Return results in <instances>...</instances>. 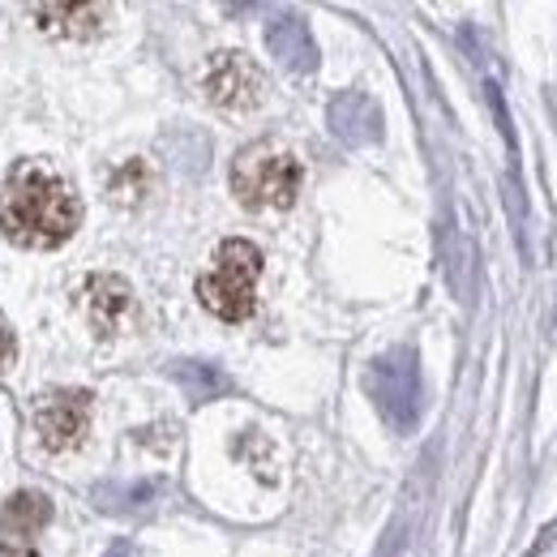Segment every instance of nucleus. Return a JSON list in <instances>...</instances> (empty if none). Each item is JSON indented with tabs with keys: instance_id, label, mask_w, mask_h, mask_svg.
I'll list each match as a JSON object with an SVG mask.
<instances>
[{
	"instance_id": "f257e3e1",
	"label": "nucleus",
	"mask_w": 557,
	"mask_h": 557,
	"mask_svg": "<svg viewBox=\"0 0 557 557\" xmlns=\"http://www.w3.org/2000/svg\"><path fill=\"white\" fill-rule=\"evenodd\" d=\"M82 223L73 185L48 163L26 159L0 185V232L22 249H61Z\"/></svg>"
},
{
	"instance_id": "f03ea898",
	"label": "nucleus",
	"mask_w": 557,
	"mask_h": 557,
	"mask_svg": "<svg viewBox=\"0 0 557 557\" xmlns=\"http://www.w3.org/2000/svg\"><path fill=\"white\" fill-rule=\"evenodd\" d=\"M258 278H262V249L253 240H223L214 249V267L198 278V300L223 322H245L258 305Z\"/></svg>"
},
{
	"instance_id": "7ed1b4c3",
	"label": "nucleus",
	"mask_w": 557,
	"mask_h": 557,
	"mask_svg": "<svg viewBox=\"0 0 557 557\" xmlns=\"http://www.w3.org/2000/svg\"><path fill=\"white\" fill-rule=\"evenodd\" d=\"M300 159L271 141L245 146L232 163V194L245 210H287L300 194Z\"/></svg>"
},
{
	"instance_id": "20e7f679",
	"label": "nucleus",
	"mask_w": 557,
	"mask_h": 557,
	"mask_svg": "<svg viewBox=\"0 0 557 557\" xmlns=\"http://www.w3.org/2000/svg\"><path fill=\"white\" fill-rule=\"evenodd\" d=\"M364 391L395 433H412L420 420V360L417 348H391L364 369Z\"/></svg>"
},
{
	"instance_id": "39448f33",
	"label": "nucleus",
	"mask_w": 557,
	"mask_h": 557,
	"mask_svg": "<svg viewBox=\"0 0 557 557\" xmlns=\"http://www.w3.org/2000/svg\"><path fill=\"white\" fill-rule=\"evenodd\" d=\"M202 90L223 112H249L267 95V73L258 70L245 52H214L207 73H202Z\"/></svg>"
},
{
	"instance_id": "423d86ee",
	"label": "nucleus",
	"mask_w": 557,
	"mask_h": 557,
	"mask_svg": "<svg viewBox=\"0 0 557 557\" xmlns=\"http://www.w3.org/2000/svg\"><path fill=\"white\" fill-rule=\"evenodd\" d=\"M52 523V502L39 488H17L0 510V554L39 557V536Z\"/></svg>"
},
{
	"instance_id": "0eeeda50",
	"label": "nucleus",
	"mask_w": 557,
	"mask_h": 557,
	"mask_svg": "<svg viewBox=\"0 0 557 557\" xmlns=\"http://www.w3.org/2000/svg\"><path fill=\"white\" fill-rule=\"evenodd\" d=\"M35 429L48 450H73L90 429V391H48L35 404Z\"/></svg>"
},
{
	"instance_id": "6e6552de",
	"label": "nucleus",
	"mask_w": 557,
	"mask_h": 557,
	"mask_svg": "<svg viewBox=\"0 0 557 557\" xmlns=\"http://www.w3.org/2000/svg\"><path fill=\"white\" fill-rule=\"evenodd\" d=\"M326 125H331V134L344 146L360 150V146L382 141V108L364 90H339L326 103Z\"/></svg>"
},
{
	"instance_id": "1a4fd4ad",
	"label": "nucleus",
	"mask_w": 557,
	"mask_h": 557,
	"mask_svg": "<svg viewBox=\"0 0 557 557\" xmlns=\"http://www.w3.org/2000/svg\"><path fill=\"white\" fill-rule=\"evenodd\" d=\"M82 296H86V300H82V305H86V318H90V326H95L103 339L116 335V331L129 322V313H134V287L121 275H90Z\"/></svg>"
},
{
	"instance_id": "9d476101",
	"label": "nucleus",
	"mask_w": 557,
	"mask_h": 557,
	"mask_svg": "<svg viewBox=\"0 0 557 557\" xmlns=\"http://www.w3.org/2000/svg\"><path fill=\"white\" fill-rule=\"evenodd\" d=\"M267 48L283 70L292 73H313L318 70V44L309 35V22L300 13H278L267 26Z\"/></svg>"
},
{
	"instance_id": "9b49d317",
	"label": "nucleus",
	"mask_w": 557,
	"mask_h": 557,
	"mask_svg": "<svg viewBox=\"0 0 557 557\" xmlns=\"http://www.w3.org/2000/svg\"><path fill=\"white\" fill-rule=\"evenodd\" d=\"M30 13L39 17V30L57 35V39H90L103 22L99 4H35Z\"/></svg>"
},
{
	"instance_id": "f8f14e48",
	"label": "nucleus",
	"mask_w": 557,
	"mask_h": 557,
	"mask_svg": "<svg viewBox=\"0 0 557 557\" xmlns=\"http://www.w3.org/2000/svg\"><path fill=\"white\" fill-rule=\"evenodd\" d=\"M168 373L189 395V404H210V399L232 395V377L219 364H210V360H172Z\"/></svg>"
},
{
	"instance_id": "ddd939ff",
	"label": "nucleus",
	"mask_w": 557,
	"mask_h": 557,
	"mask_svg": "<svg viewBox=\"0 0 557 557\" xmlns=\"http://www.w3.org/2000/svg\"><path fill=\"white\" fill-rule=\"evenodd\" d=\"M163 493L159 481H134V485H99L95 488V506L103 515H141L154 506V497Z\"/></svg>"
},
{
	"instance_id": "4468645a",
	"label": "nucleus",
	"mask_w": 557,
	"mask_h": 557,
	"mask_svg": "<svg viewBox=\"0 0 557 557\" xmlns=\"http://www.w3.org/2000/svg\"><path fill=\"white\" fill-rule=\"evenodd\" d=\"M112 202H141V194L150 189V181H146V163L134 159V163H125L116 176H112Z\"/></svg>"
},
{
	"instance_id": "2eb2a0df",
	"label": "nucleus",
	"mask_w": 557,
	"mask_h": 557,
	"mask_svg": "<svg viewBox=\"0 0 557 557\" xmlns=\"http://www.w3.org/2000/svg\"><path fill=\"white\" fill-rule=\"evenodd\" d=\"M13 351H17V339H13V335H9L4 326H0V369H4L9 360H13Z\"/></svg>"
},
{
	"instance_id": "dca6fc26",
	"label": "nucleus",
	"mask_w": 557,
	"mask_h": 557,
	"mask_svg": "<svg viewBox=\"0 0 557 557\" xmlns=\"http://www.w3.org/2000/svg\"><path fill=\"white\" fill-rule=\"evenodd\" d=\"M108 557H129V549H125V545H116V549H112Z\"/></svg>"
}]
</instances>
